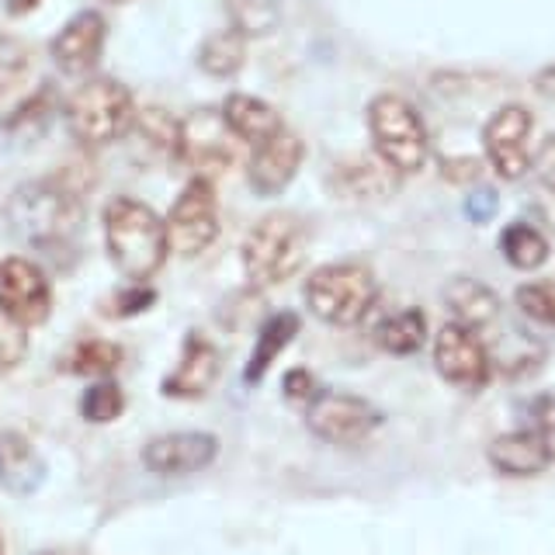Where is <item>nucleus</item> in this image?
<instances>
[{"instance_id":"f257e3e1","label":"nucleus","mask_w":555,"mask_h":555,"mask_svg":"<svg viewBox=\"0 0 555 555\" xmlns=\"http://www.w3.org/2000/svg\"><path fill=\"white\" fill-rule=\"evenodd\" d=\"M8 230L35 250H56L74 243L83 225L80 195L63 181H28L4 208Z\"/></svg>"},{"instance_id":"f03ea898","label":"nucleus","mask_w":555,"mask_h":555,"mask_svg":"<svg viewBox=\"0 0 555 555\" xmlns=\"http://www.w3.org/2000/svg\"><path fill=\"white\" fill-rule=\"evenodd\" d=\"M104 247L129 282H146L164 268L170 254L167 219L139 198H112L104 208Z\"/></svg>"},{"instance_id":"7ed1b4c3","label":"nucleus","mask_w":555,"mask_h":555,"mask_svg":"<svg viewBox=\"0 0 555 555\" xmlns=\"http://www.w3.org/2000/svg\"><path fill=\"white\" fill-rule=\"evenodd\" d=\"M309 254V230L295 212H268L250 225L243 240V274L254 292L282 285L306 264Z\"/></svg>"},{"instance_id":"20e7f679","label":"nucleus","mask_w":555,"mask_h":555,"mask_svg":"<svg viewBox=\"0 0 555 555\" xmlns=\"http://www.w3.org/2000/svg\"><path fill=\"white\" fill-rule=\"evenodd\" d=\"M66 129L80 146L98 150L108 146L126 132H132L135 101L132 91L115 77H91L66 98Z\"/></svg>"},{"instance_id":"39448f33","label":"nucleus","mask_w":555,"mask_h":555,"mask_svg":"<svg viewBox=\"0 0 555 555\" xmlns=\"http://www.w3.org/2000/svg\"><path fill=\"white\" fill-rule=\"evenodd\" d=\"M378 302V282L372 268L354 260L323 264L306 278V306L326 326H358Z\"/></svg>"},{"instance_id":"423d86ee","label":"nucleus","mask_w":555,"mask_h":555,"mask_svg":"<svg viewBox=\"0 0 555 555\" xmlns=\"http://www.w3.org/2000/svg\"><path fill=\"white\" fill-rule=\"evenodd\" d=\"M369 135L375 156L392 173H421L430 156V135L421 112L399 94H378L369 104Z\"/></svg>"},{"instance_id":"0eeeda50","label":"nucleus","mask_w":555,"mask_h":555,"mask_svg":"<svg viewBox=\"0 0 555 555\" xmlns=\"http://www.w3.org/2000/svg\"><path fill=\"white\" fill-rule=\"evenodd\" d=\"M306 427L312 438L326 444L351 448L369 441L382 427V410L369 403L364 396L340 392V389H320V396L306 406Z\"/></svg>"},{"instance_id":"6e6552de","label":"nucleus","mask_w":555,"mask_h":555,"mask_svg":"<svg viewBox=\"0 0 555 555\" xmlns=\"http://www.w3.org/2000/svg\"><path fill=\"white\" fill-rule=\"evenodd\" d=\"M170 250L181 257H198L219 236V198L216 184L208 178H191L184 191L173 198L167 212Z\"/></svg>"},{"instance_id":"1a4fd4ad","label":"nucleus","mask_w":555,"mask_h":555,"mask_svg":"<svg viewBox=\"0 0 555 555\" xmlns=\"http://www.w3.org/2000/svg\"><path fill=\"white\" fill-rule=\"evenodd\" d=\"M434 369L438 375L462 392H479L486 382L493 378V361L490 347H486L482 334L468 330L462 323H444L434 337Z\"/></svg>"},{"instance_id":"9d476101","label":"nucleus","mask_w":555,"mask_h":555,"mask_svg":"<svg viewBox=\"0 0 555 555\" xmlns=\"http://www.w3.org/2000/svg\"><path fill=\"white\" fill-rule=\"evenodd\" d=\"M531 129L534 118L525 104H503L490 115L482 129V150L486 160L503 181H520L531 170Z\"/></svg>"},{"instance_id":"9b49d317","label":"nucleus","mask_w":555,"mask_h":555,"mask_svg":"<svg viewBox=\"0 0 555 555\" xmlns=\"http://www.w3.org/2000/svg\"><path fill=\"white\" fill-rule=\"evenodd\" d=\"M52 312V288L46 271L28 257L0 260V317L22 330L42 326Z\"/></svg>"},{"instance_id":"f8f14e48","label":"nucleus","mask_w":555,"mask_h":555,"mask_svg":"<svg viewBox=\"0 0 555 555\" xmlns=\"http://www.w3.org/2000/svg\"><path fill=\"white\" fill-rule=\"evenodd\" d=\"M236 143H240V139L230 132V126H225L222 112L198 108V112H191L181 121V146H178V156H181V160L191 170H195V178H208V181H212V173H222L225 167L233 164Z\"/></svg>"},{"instance_id":"ddd939ff","label":"nucleus","mask_w":555,"mask_h":555,"mask_svg":"<svg viewBox=\"0 0 555 555\" xmlns=\"http://www.w3.org/2000/svg\"><path fill=\"white\" fill-rule=\"evenodd\" d=\"M306 160V143L299 132H292L288 126L271 135L268 143H260L250 150L247 160V184L254 195L260 198H274L295 181V173L302 170Z\"/></svg>"},{"instance_id":"4468645a","label":"nucleus","mask_w":555,"mask_h":555,"mask_svg":"<svg viewBox=\"0 0 555 555\" xmlns=\"http://www.w3.org/2000/svg\"><path fill=\"white\" fill-rule=\"evenodd\" d=\"M219 441L205 430H173L143 444V465L156 476H191L216 462Z\"/></svg>"},{"instance_id":"2eb2a0df","label":"nucleus","mask_w":555,"mask_h":555,"mask_svg":"<svg viewBox=\"0 0 555 555\" xmlns=\"http://www.w3.org/2000/svg\"><path fill=\"white\" fill-rule=\"evenodd\" d=\"M104 39H108V22L98 11H80L56 31V39L49 46V56L60 74L83 77L98 66Z\"/></svg>"},{"instance_id":"dca6fc26","label":"nucleus","mask_w":555,"mask_h":555,"mask_svg":"<svg viewBox=\"0 0 555 555\" xmlns=\"http://www.w3.org/2000/svg\"><path fill=\"white\" fill-rule=\"evenodd\" d=\"M219 372H222L219 347L205 334H198V330H191L181 344V358L167 372L160 392L170 399H202L219 382Z\"/></svg>"},{"instance_id":"f3484780","label":"nucleus","mask_w":555,"mask_h":555,"mask_svg":"<svg viewBox=\"0 0 555 555\" xmlns=\"http://www.w3.org/2000/svg\"><path fill=\"white\" fill-rule=\"evenodd\" d=\"M486 459H490V465L500 476L528 479V476L545 473L555 462V448H552V438L525 427V430H511L493 438L490 448H486Z\"/></svg>"},{"instance_id":"a211bd4d","label":"nucleus","mask_w":555,"mask_h":555,"mask_svg":"<svg viewBox=\"0 0 555 555\" xmlns=\"http://www.w3.org/2000/svg\"><path fill=\"white\" fill-rule=\"evenodd\" d=\"M46 482V462L25 434H0V490L11 496H31Z\"/></svg>"},{"instance_id":"6ab92c4d","label":"nucleus","mask_w":555,"mask_h":555,"mask_svg":"<svg viewBox=\"0 0 555 555\" xmlns=\"http://www.w3.org/2000/svg\"><path fill=\"white\" fill-rule=\"evenodd\" d=\"M444 306L451 320L476 330V334L490 330L500 320V295L479 278H451L444 285Z\"/></svg>"},{"instance_id":"aec40b11","label":"nucleus","mask_w":555,"mask_h":555,"mask_svg":"<svg viewBox=\"0 0 555 555\" xmlns=\"http://www.w3.org/2000/svg\"><path fill=\"white\" fill-rule=\"evenodd\" d=\"M222 118L230 132L240 139V143H247L250 150L268 143L271 135H278L285 129L282 115H278L264 98H254V94H230L222 101Z\"/></svg>"},{"instance_id":"412c9836","label":"nucleus","mask_w":555,"mask_h":555,"mask_svg":"<svg viewBox=\"0 0 555 555\" xmlns=\"http://www.w3.org/2000/svg\"><path fill=\"white\" fill-rule=\"evenodd\" d=\"M299 330H302V317H299V312H292V309L271 312V317L260 323V330H257L254 351L247 358V369H243V382H247V386H257V382L271 372V364L278 361V354H282L285 347L295 337H299Z\"/></svg>"},{"instance_id":"4be33fe9","label":"nucleus","mask_w":555,"mask_h":555,"mask_svg":"<svg viewBox=\"0 0 555 555\" xmlns=\"http://www.w3.org/2000/svg\"><path fill=\"white\" fill-rule=\"evenodd\" d=\"M60 101H56V91L52 87H39L31 98H25L17 108L4 118V135L17 146H28L35 139H42L52 126V115H56Z\"/></svg>"},{"instance_id":"5701e85b","label":"nucleus","mask_w":555,"mask_h":555,"mask_svg":"<svg viewBox=\"0 0 555 555\" xmlns=\"http://www.w3.org/2000/svg\"><path fill=\"white\" fill-rule=\"evenodd\" d=\"M375 344L392 358H410L427 344V317L424 309H399L375 330Z\"/></svg>"},{"instance_id":"b1692460","label":"nucleus","mask_w":555,"mask_h":555,"mask_svg":"<svg viewBox=\"0 0 555 555\" xmlns=\"http://www.w3.org/2000/svg\"><path fill=\"white\" fill-rule=\"evenodd\" d=\"M247 63V31L243 28H222L208 35L198 49V66L208 77H233Z\"/></svg>"},{"instance_id":"393cba45","label":"nucleus","mask_w":555,"mask_h":555,"mask_svg":"<svg viewBox=\"0 0 555 555\" xmlns=\"http://www.w3.org/2000/svg\"><path fill=\"white\" fill-rule=\"evenodd\" d=\"M500 254L511 268L517 271H538L548 260L552 247L545 233L531 222H511L507 230L500 233Z\"/></svg>"},{"instance_id":"a878e982","label":"nucleus","mask_w":555,"mask_h":555,"mask_svg":"<svg viewBox=\"0 0 555 555\" xmlns=\"http://www.w3.org/2000/svg\"><path fill=\"white\" fill-rule=\"evenodd\" d=\"M486 347H490L493 372H503L507 378H525L542 369V361H545L542 344L531 340L528 334H520V330H514V334H507L496 344H486Z\"/></svg>"},{"instance_id":"bb28decb","label":"nucleus","mask_w":555,"mask_h":555,"mask_svg":"<svg viewBox=\"0 0 555 555\" xmlns=\"http://www.w3.org/2000/svg\"><path fill=\"white\" fill-rule=\"evenodd\" d=\"M121 347L112 344V340H101V337H91V340H80L74 351L66 358V372L74 375H83V378H112L118 369H121Z\"/></svg>"},{"instance_id":"cd10ccee","label":"nucleus","mask_w":555,"mask_h":555,"mask_svg":"<svg viewBox=\"0 0 555 555\" xmlns=\"http://www.w3.org/2000/svg\"><path fill=\"white\" fill-rule=\"evenodd\" d=\"M132 132L143 139V143L153 153L178 156V146H181V121L173 118V115H167L164 108H143V112H135Z\"/></svg>"},{"instance_id":"c85d7f7f","label":"nucleus","mask_w":555,"mask_h":555,"mask_svg":"<svg viewBox=\"0 0 555 555\" xmlns=\"http://www.w3.org/2000/svg\"><path fill=\"white\" fill-rule=\"evenodd\" d=\"M126 413V392L115 378H98L80 396V416L87 424H112Z\"/></svg>"},{"instance_id":"c756f323","label":"nucleus","mask_w":555,"mask_h":555,"mask_svg":"<svg viewBox=\"0 0 555 555\" xmlns=\"http://www.w3.org/2000/svg\"><path fill=\"white\" fill-rule=\"evenodd\" d=\"M31 69V49L14 39V35H0V98H8L11 91L25 83Z\"/></svg>"},{"instance_id":"7c9ffc66","label":"nucleus","mask_w":555,"mask_h":555,"mask_svg":"<svg viewBox=\"0 0 555 555\" xmlns=\"http://www.w3.org/2000/svg\"><path fill=\"white\" fill-rule=\"evenodd\" d=\"M514 302L525 320L555 326V282H525L517 288Z\"/></svg>"},{"instance_id":"2f4dec72","label":"nucleus","mask_w":555,"mask_h":555,"mask_svg":"<svg viewBox=\"0 0 555 555\" xmlns=\"http://www.w3.org/2000/svg\"><path fill=\"white\" fill-rule=\"evenodd\" d=\"M520 416H525L528 430L545 434V438H555V392H538V396L525 399Z\"/></svg>"},{"instance_id":"473e14b6","label":"nucleus","mask_w":555,"mask_h":555,"mask_svg":"<svg viewBox=\"0 0 555 555\" xmlns=\"http://www.w3.org/2000/svg\"><path fill=\"white\" fill-rule=\"evenodd\" d=\"M28 330L0 317V372H11L25 361L28 354Z\"/></svg>"},{"instance_id":"72a5a7b5","label":"nucleus","mask_w":555,"mask_h":555,"mask_svg":"<svg viewBox=\"0 0 555 555\" xmlns=\"http://www.w3.org/2000/svg\"><path fill=\"white\" fill-rule=\"evenodd\" d=\"M282 396L288 399V403H302V406H309L312 399L320 396V382H317V375H312L309 369H292V372H285V378H282Z\"/></svg>"},{"instance_id":"f704fd0d","label":"nucleus","mask_w":555,"mask_h":555,"mask_svg":"<svg viewBox=\"0 0 555 555\" xmlns=\"http://www.w3.org/2000/svg\"><path fill=\"white\" fill-rule=\"evenodd\" d=\"M153 302H156V292L135 282V288H121V292H115V299H112L108 312H112V317H135V312H146Z\"/></svg>"},{"instance_id":"c9c22d12","label":"nucleus","mask_w":555,"mask_h":555,"mask_svg":"<svg viewBox=\"0 0 555 555\" xmlns=\"http://www.w3.org/2000/svg\"><path fill=\"white\" fill-rule=\"evenodd\" d=\"M496 208H500V198H496V191L493 188H476L473 195L465 198V216L468 222H490L496 216Z\"/></svg>"},{"instance_id":"e433bc0d","label":"nucleus","mask_w":555,"mask_h":555,"mask_svg":"<svg viewBox=\"0 0 555 555\" xmlns=\"http://www.w3.org/2000/svg\"><path fill=\"white\" fill-rule=\"evenodd\" d=\"M538 181H542L548 191H555V135H548L542 146L534 150V160H531Z\"/></svg>"},{"instance_id":"4c0bfd02","label":"nucleus","mask_w":555,"mask_h":555,"mask_svg":"<svg viewBox=\"0 0 555 555\" xmlns=\"http://www.w3.org/2000/svg\"><path fill=\"white\" fill-rule=\"evenodd\" d=\"M444 178H448V181H455V184H462V181H476V178H479V164H476V160L444 164Z\"/></svg>"},{"instance_id":"58836bf2","label":"nucleus","mask_w":555,"mask_h":555,"mask_svg":"<svg viewBox=\"0 0 555 555\" xmlns=\"http://www.w3.org/2000/svg\"><path fill=\"white\" fill-rule=\"evenodd\" d=\"M39 4H42V0H8L4 8H8L11 17H22V14H31Z\"/></svg>"},{"instance_id":"ea45409f","label":"nucleus","mask_w":555,"mask_h":555,"mask_svg":"<svg viewBox=\"0 0 555 555\" xmlns=\"http://www.w3.org/2000/svg\"><path fill=\"white\" fill-rule=\"evenodd\" d=\"M538 91H542L545 98L555 101V66H548L542 77H538Z\"/></svg>"},{"instance_id":"a19ab883","label":"nucleus","mask_w":555,"mask_h":555,"mask_svg":"<svg viewBox=\"0 0 555 555\" xmlns=\"http://www.w3.org/2000/svg\"><path fill=\"white\" fill-rule=\"evenodd\" d=\"M108 4H129V0H108Z\"/></svg>"},{"instance_id":"79ce46f5","label":"nucleus","mask_w":555,"mask_h":555,"mask_svg":"<svg viewBox=\"0 0 555 555\" xmlns=\"http://www.w3.org/2000/svg\"><path fill=\"white\" fill-rule=\"evenodd\" d=\"M0 555H8V552H4V542H0Z\"/></svg>"}]
</instances>
